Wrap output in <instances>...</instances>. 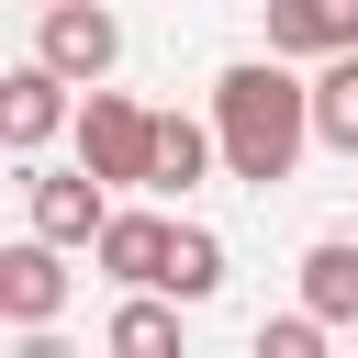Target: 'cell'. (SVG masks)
<instances>
[{
    "mask_svg": "<svg viewBox=\"0 0 358 358\" xmlns=\"http://www.w3.org/2000/svg\"><path fill=\"white\" fill-rule=\"evenodd\" d=\"M67 90H78L67 67H45V56H22V67L0 78V145H11V157H45V145H56L67 123H78V101H67Z\"/></svg>",
    "mask_w": 358,
    "mask_h": 358,
    "instance_id": "obj_4",
    "label": "cell"
},
{
    "mask_svg": "<svg viewBox=\"0 0 358 358\" xmlns=\"http://www.w3.org/2000/svg\"><path fill=\"white\" fill-rule=\"evenodd\" d=\"M313 134H324L336 157H358V45L313 67Z\"/></svg>",
    "mask_w": 358,
    "mask_h": 358,
    "instance_id": "obj_12",
    "label": "cell"
},
{
    "mask_svg": "<svg viewBox=\"0 0 358 358\" xmlns=\"http://www.w3.org/2000/svg\"><path fill=\"white\" fill-rule=\"evenodd\" d=\"M34 56L67 67L78 90H101V78L123 67V22H112L101 0H45V11H34Z\"/></svg>",
    "mask_w": 358,
    "mask_h": 358,
    "instance_id": "obj_3",
    "label": "cell"
},
{
    "mask_svg": "<svg viewBox=\"0 0 358 358\" xmlns=\"http://www.w3.org/2000/svg\"><path fill=\"white\" fill-rule=\"evenodd\" d=\"M324 336H336V324H324V313L302 302V313H280V324H257V358H324Z\"/></svg>",
    "mask_w": 358,
    "mask_h": 358,
    "instance_id": "obj_14",
    "label": "cell"
},
{
    "mask_svg": "<svg viewBox=\"0 0 358 358\" xmlns=\"http://www.w3.org/2000/svg\"><path fill=\"white\" fill-rule=\"evenodd\" d=\"M213 168H224V134H213V112H201V123H190V112H157V190L179 201V190H201Z\"/></svg>",
    "mask_w": 358,
    "mask_h": 358,
    "instance_id": "obj_10",
    "label": "cell"
},
{
    "mask_svg": "<svg viewBox=\"0 0 358 358\" xmlns=\"http://www.w3.org/2000/svg\"><path fill=\"white\" fill-rule=\"evenodd\" d=\"M34 11H45V0H34Z\"/></svg>",
    "mask_w": 358,
    "mask_h": 358,
    "instance_id": "obj_15",
    "label": "cell"
},
{
    "mask_svg": "<svg viewBox=\"0 0 358 358\" xmlns=\"http://www.w3.org/2000/svg\"><path fill=\"white\" fill-rule=\"evenodd\" d=\"M257 11H268V45L302 56V67H324V56L358 45V0H257Z\"/></svg>",
    "mask_w": 358,
    "mask_h": 358,
    "instance_id": "obj_8",
    "label": "cell"
},
{
    "mask_svg": "<svg viewBox=\"0 0 358 358\" xmlns=\"http://www.w3.org/2000/svg\"><path fill=\"white\" fill-rule=\"evenodd\" d=\"M157 291L213 302V291H224V235H213V224H179V235H168V280H157Z\"/></svg>",
    "mask_w": 358,
    "mask_h": 358,
    "instance_id": "obj_13",
    "label": "cell"
},
{
    "mask_svg": "<svg viewBox=\"0 0 358 358\" xmlns=\"http://www.w3.org/2000/svg\"><path fill=\"white\" fill-rule=\"evenodd\" d=\"M78 157H90L112 190H157V112L123 101V90H90V101H78Z\"/></svg>",
    "mask_w": 358,
    "mask_h": 358,
    "instance_id": "obj_2",
    "label": "cell"
},
{
    "mask_svg": "<svg viewBox=\"0 0 358 358\" xmlns=\"http://www.w3.org/2000/svg\"><path fill=\"white\" fill-rule=\"evenodd\" d=\"M179 313H190L179 291H123L112 324H101V347L112 358H179Z\"/></svg>",
    "mask_w": 358,
    "mask_h": 358,
    "instance_id": "obj_9",
    "label": "cell"
},
{
    "mask_svg": "<svg viewBox=\"0 0 358 358\" xmlns=\"http://www.w3.org/2000/svg\"><path fill=\"white\" fill-rule=\"evenodd\" d=\"M67 313V257L56 235H11L0 246V324H56Z\"/></svg>",
    "mask_w": 358,
    "mask_h": 358,
    "instance_id": "obj_6",
    "label": "cell"
},
{
    "mask_svg": "<svg viewBox=\"0 0 358 358\" xmlns=\"http://www.w3.org/2000/svg\"><path fill=\"white\" fill-rule=\"evenodd\" d=\"M302 302L324 324H358V235H313L302 246Z\"/></svg>",
    "mask_w": 358,
    "mask_h": 358,
    "instance_id": "obj_11",
    "label": "cell"
},
{
    "mask_svg": "<svg viewBox=\"0 0 358 358\" xmlns=\"http://www.w3.org/2000/svg\"><path fill=\"white\" fill-rule=\"evenodd\" d=\"M168 235H179L168 213H112V224L90 235V257H101L112 291H157V280H168Z\"/></svg>",
    "mask_w": 358,
    "mask_h": 358,
    "instance_id": "obj_7",
    "label": "cell"
},
{
    "mask_svg": "<svg viewBox=\"0 0 358 358\" xmlns=\"http://www.w3.org/2000/svg\"><path fill=\"white\" fill-rule=\"evenodd\" d=\"M213 134H224V179H246V190H280V179L302 168V145H313V90L291 78L280 45H268V56H235V67L213 78Z\"/></svg>",
    "mask_w": 358,
    "mask_h": 358,
    "instance_id": "obj_1",
    "label": "cell"
},
{
    "mask_svg": "<svg viewBox=\"0 0 358 358\" xmlns=\"http://www.w3.org/2000/svg\"><path fill=\"white\" fill-rule=\"evenodd\" d=\"M112 179L78 157V168H22V213H34V235H56V246H90L101 224H112V201H101Z\"/></svg>",
    "mask_w": 358,
    "mask_h": 358,
    "instance_id": "obj_5",
    "label": "cell"
}]
</instances>
